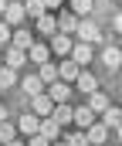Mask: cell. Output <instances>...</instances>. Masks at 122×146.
<instances>
[{
  "mask_svg": "<svg viewBox=\"0 0 122 146\" xmlns=\"http://www.w3.org/2000/svg\"><path fill=\"white\" fill-rule=\"evenodd\" d=\"M20 3H24V14H27V17H34V21L44 14V3H41V0H20Z\"/></svg>",
  "mask_w": 122,
  "mask_h": 146,
  "instance_id": "obj_27",
  "label": "cell"
},
{
  "mask_svg": "<svg viewBox=\"0 0 122 146\" xmlns=\"http://www.w3.org/2000/svg\"><path fill=\"white\" fill-rule=\"evenodd\" d=\"M0 65H3V54H0Z\"/></svg>",
  "mask_w": 122,
  "mask_h": 146,
  "instance_id": "obj_36",
  "label": "cell"
},
{
  "mask_svg": "<svg viewBox=\"0 0 122 146\" xmlns=\"http://www.w3.org/2000/svg\"><path fill=\"white\" fill-rule=\"evenodd\" d=\"M10 31H14V27H10L7 21H0V48H7V44H10Z\"/></svg>",
  "mask_w": 122,
  "mask_h": 146,
  "instance_id": "obj_29",
  "label": "cell"
},
{
  "mask_svg": "<svg viewBox=\"0 0 122 146\" xmlns=\"http://www.w3.org/2000/svg\"><path fill=\"white\" fill-rule=\"evenodd\" d=\"M38 133L44 136V139H47V143H54V139L61 136V126H58L51 115H44V119H41V126H38Z\"/></svg>",
  "mask_w": 122,
  "mask_h": 146,
  "instance_id": "obj_11",
  "label": "cell"
},
{
  "mask_svg": "<svg viewBox=\"0 0 122 146\" xmlns=\"http://www.w3.org/2000/svg\"><path fill=\"white\" fill-rule=\"evenodd\" d=\"M10 139H17V126L3 119V122H0V146H3V143H10Z\"/></svg>",
  "mask_w": 122,
  "mask_h": 146,
  "instance_id": "obj_26",
  "label": "cell"
},
{
  "mask_svg": "<svg viewBox=\"0 0 122 146\" xmlns=\"http://www.w3.org/2000/svg\"><path fill=\"white\" fill-rule=\"evenodd\" d=\"M102 61H105V68H119V61H122V51L115 48V44H109V48L102 51Z\"/></svg>",
  "mask_w": 122,
  "mask_h": 146,
  "instance_id": "obj_24",
  "label": "cell"
},
{
  "mask_svg": "<svg viewBox=\"0 0 122 146\" xmlns=\"http://www.w3.org/2000/svg\"><path fill=\"white\" fill-rule=\"evenodd\" d=\"M38 31H41V34H47V37H51V34H58V21H54L47 10L38 17Z\"/></svg>",
  "mask_w": 122,
  "mask_h": 146,
  "instance_id": "obj_22",
  "label": "cell"
},
{
  "mask_svg": "<svg viewBox=\"0 0 122 146\" xmlns=\"http://www.w3.org/2000/svg\"><path fill=\"white\" fill-rule=\"evenodd\" d=\"M27 102H31V112H34V115H41V119H44V115H51V109H54V102L47 99V92H38V95H31Z\"/></svg>",
  "mask_w": 122,
  "mask_h": 146,
  "instance_id": "obj_6",
  "label": "cell"
},
{
  "mask_svg": "<svg viewBox=\"0 0 122 146\" xmlns=\"http://www.w3.org/2000/svg\"><path fill=\"white\" fill-rule=\"evenodd\" d=\"M38 126H41V115H34L31 109L17 119V133H24V136H34V133H38Z\"/></svg>",
  "mask_w": 122,
  "mask_h": 146,
  "instance_id": "obj_8",
  "label": "cell"
},
{
  "mask_svg": "<svg viewBox=\"0 0 122 146\" xmlns=\"http://www.w3.org/2000/svg\"><path fill=\"white\" fill-rule=\"evenodd\" d=\"M85 136H88L92 146H102V143H109V126H105V122H92V126L85 129Z\"/></svg>",
  "mask_w": 122,
  "mask_h": 146,
  "instance_id": "obj_7",
  "label": "cell"
},
{
  "mask_svg": "<svg viewBox=\"0 0 122 146\" xmlns=\"http://www.w3.org/2000/svg\"><path fill=\"white\" fill-rule=\"evenodd\" d=\"M17 85H20V92L31 99V95H38V92H44V82H41L38 75H27V78H17Z\"/></svg>",
  "mask_w": 122,
  "mask_h": 146,
  "instance_id": "obj_12",
  "label": "cell"
},
{
  "mask_svg": "<svg viewBox=\"0 0 122 146\" xmlns=\"http://www.w3.org/2000/svg\"><path fill=\"white\" fill-rule=\"evenodd\" d=\"M71 109H75L71 102H54V109H51V119H54L58 126H68V122H71Z\"/></svg>",
  "mask_w": 122,
  "mask_h": 146,
  "instance_id": "obj_13",
  "label": "cell"
},
{
  "mask_svg": "<svg viewBox=\"0 0 122 146\" xmlns=\"http://www.w3.org/2000/svg\"><path fill=\"white\" fill-rule=\"evenodd\" d=\"M98 115H102V122L109 126V133H119V122H122V112L115 109V106H105V109L98 112Z\"/></svg>",
  "mask_w": 122,
  "mask_h": 146,
  "instance_id": "obj_15",
  "label": "cell"
},
{
  "mask_svg": "<svg viewBox=\"0 0 122 146\" xmlns=\"http://www.w3.org/2000/svg\"><path fill=\"white\" fill-rule=\"evenodd\" d=\"M65 143H68V146H92V143H88V136H85V129H78V133H71V136H68Z\"/></svg>",
  "mask_w": 122,
  "mask_h": 146,
  "instance_id": "obj_28",
  "label": "cell"
},
{
  "mask_svg": "<svg viewBox=\"0 0 122 146\" xmlns=\"http://www.w3.org/2000/svg\"><path fill=\"white\" fill-rule=\"evenodd\" d=\"M78 27V14H61L58 17V34H75Z\"/></svg>",
  "mask_w": 122,
  "mask_h": 146,
  "instance_id": "obj_21",
  "label": "cell"
},
{
  "mask_svg": "<svg viewBox=\"0 0 122 146\" xmlns=\"http://www.w3.org/2000/svg\"><path fill=\"white\" fill-rule=\"evenodd\" d=\"M3 146H24V143H20V139H10V143H3Z\"/></svg>",
  "mask_w": 122,
  "mask_h": 146,
  "instance_id": "obj_33",
  "label": "cell"
},
{
  "mask_svg": "<svg viewBox=\"0 0 122 146\" xmlns=\"http://www.w3.org/2000/svg\"><path fill=\"white\" fill-rule=\"evenodd\" d=\"M3 65L20 72V68L27 65V51H24V48H17V44H7V48H3Z\"/></svg>",
  "mask_w": 122,
  "mask_h": 146,
  "instance_id": "obj_3",
  "label": "cell"
},
{
  "mask_svg": "<svg viewBox=\"0 0 122 146\" xmlns=\"http://www.w3.org/2000/svg\"><path fill=\"white\" fill-rule=\"evenodd\" d=\"M71 34H51V54H68L71 51Z\"/></svg>",
  "mask_w": 122,
  "mask_h": 146,
  "instance_id": "obj_17",
  "label": "cell"
},
{
  "mask_svg": "<svg viewBox=\"0 0 122 146\" xmlns=\"http://www.w3.org/2000/svg\"><path fill=\"white\" fill-rule=\"evenodd\" d=\"M78 72H81V68H78V65H75V61H71V58L58 65V78H61V82H68V85H71V82L78 78Z\"/></svg>",
  "mask_w": 122,
  "mask_h": 146,
  "instance_id": "obj_19",
  "label": "cell"
},
{
  "mask_svg": "<svg viewBox=\"0 0 122 146\" xmlns=\"http://www.w3.org/2000/svg\"><path fill=\"white\" fill-rule=\"evenodd\" d=\"M10 44H17V48H24V51H27V48L34 44L31 27H14V31H10Z\"/></svg>",
  "mask_w": 122,
  "mask_h": 146,
  "instance_id": "obj_14",
  "label": "cell"
},
{
  "mask_svg": "<svg viewBox=\"0 0 122 146\" xmlns=\"http://www.w3.org/2000/svg\"><path fill=\"white\" fill-rule=\"evenodd\" d=\"M7 115H10V109H7V106H3V102H0V122H3V119H7Z\"/></svg>",
  "mask_w": 122,
  "mask_h": 146,
  "instance_id": "obj_32",
  "label": "cell"
},
{
  "mask_svg": "<svg viewBox=\"0 0 122 146\" xmlns=\"http://www.w3.org/2000/svg\"><path fill=\"white\" fill-rule=\"evenodd\" d=\"M44 92H47V99H51V102H68V99H71V85H68V82H61V78L47 82V85H44Z\"/></svg>",
  "mask_w": 122,
  "mask_h": 146,
  "instance_id": "obj_4",
  "label": "cell"
},
{
  "mask_svg": "<svg viewBox=\"0 0 122 146\" xmlns=\"http://www.w3.org/2000/svg\"><path fill=\"white\" fill-rule=\"evenodd\" d=\"M85 106H88V109H92V112H95V115H98V112H102V109H105V106H109V95L95 88V92H88V95H85Z\"/></svg>",
  "mask_w": 122,
  "mask_h": 146,
  "instance_id": "obj_16",
  "label": "cell"
},
{
  "mask_svg": "<svg viewBox=\"0 0 122 146\" xmlns=\"http://www.w3.org/2000/svg\"><path fill=\"white\" fill-rule=\"evenodd\" d=\"M68 58H71L78 68H85V65L95 58V51H92V44H88V41H75V44H71V51H68Z\"/></svg>",
  "mask_w": 122,
  "mask_h": 146,
  "instance_id": "obj_2",
  "label": "cell"
},
{
  "mask_svg": "<svg viewBox=\"0 0 122 146\" xmlns=\"http://www.w3.org/2000/svg\"><path fill=\"white\" fill-rule=\"evenodd\" d=\"M44 3V10H54V7H61V0H41Z\"/></svg>",
  "mask_w": 122,
  "mask_h": 146,
  "instance_id": "obj_31",
  "label": "cell"
},
{
  "mask_svg": "<svg viewBox=\"0 0 122 146\" xmlns=\"http://www.w3.org/2000/svg\"><path fill=\"white\" fill-rule=\"evenodd\" d=\"M75 34H78V41L95 44V41H102V27H98L95 21H88V17H78V27H75Z\"/></svg>",
  "mask_w": 122,
  "mask_h": 146,
  "instance_id": "obj_1",
  "label": "cell"
},
{
  "mask_svg": "<svg viewBox=\"0 0 122 146\" xmlns=\"http://www.w3.org/2000/svg\"><path fill=\"white\" fill-rule=\"evenodd\" d=\"M3 21H7L10 27H20V24L27 21V14H24V3H20V0H7V10H3Z\"/></svg>",
  "mask_w": 122,
  "mask_h": 146,
  "instance_id": "obj_5",
  "label": "cell"
},
{
  "mask_svg": "<svg viewBox=\"0 0 122 146\" xmlns=\"http://www.w3.org/2000/svg\"><path fill=\"white\" fill-rule=\"evenodd\" d=\"M95 10V0H71V14H78V17H88Z\"/></svg>",
  "mask_w": 122,
  "mask_h": 146,
  "instance_id": "obj_25",
  "label": "cell"
},
{
  "mask_svg": "<svg viewBox=\"0 0 122 146\" xmlns=\"http://www.w3.org/2000/svg\"><path fill=\"white\" fill-rule=\"evenodd\" d=\"M38 78L44 82V85H47V82H54V78H58V65H54L51 58H47V61H41V65H38Z\"/></svg>",
  "mask_w": 122,
  "mask_h": 146,
  "instance_id": "obj_20",
  "label": "cell"
},
{
  "mask_svg": "<svg viewBox=\"0 0 122 146\" xmlns=\"http://www.w3.org/2000/svg\"><path fill=\"white\" fill-rule=\"evenodd\" d=\"M47 58H51V48H47V44H38V41H34V44L27 48V61L41 65V61H47Z\"/></svg>",
  "mask_w": 122,
  "mask_h": 146,
  "instance_id": "obj_18",
  "label": "cell"
},
{
  "mask_svg": "<svg viewBox=\"0 0 122 146\" xmlns=\"http://www.w3.org/2000/svg\"><path fill=\"white\" fill-rule=\"evenodd\" d=\"M24 146H51V143H47L41 133H34V136H27V143H24Z\"/></svg>",
  "mask_w": 122,
  "mask_h": 146,
  "instance_id": "obj_30",
  "label": "cell"
},
{
  "mask_svg": "<svg viewBox=\"0 0 122 146\" xmlns=\"http://www.w3.org/2000/svg\"><path fill=\"white\" fill-rule=\"evenodd\" d=\"M54 146H68V143H54Z\"/></svg>",
  "mask_w": 122,
  "mask_h": 146,
  "instance_id": "obj_35",
  "label": "cell"
},
{
  "mask_svg": "<svg viewBox=\"0 0 122 146\" xmlns=\"http://www.w3.org/2000/svg\"><path fill=\"white\" fill-rule=\"evenodd\" d=\"M71 85L78 88L81 95H88V92H95V88H98V78H95L92 72H85V68H81V72H78V78H75Z\"/></svg>",
  "mask_w": 122,
  "mask_h": 146,
  "instance_id": "obj_9",
  "label": "cell"
},
{
  "mask_svg": "<svg viewBox=\"0 0 122 146\" xmlns=\"http://www.w3.org/2000/svg\"><path fill=\"white\" fill-rule=\"evenodd\" d=\"M3 10H7V0H0V17H3Z\"/></svg>",
  "mask_w": 122,
  "mask_h": 146,
  "instance_id": "obj_34",
  "label": "cell"
},
{
  "mask_svg": "<svg viewBox=\"0 0 122 146\" xmlns=\"http://www.w3.org/2000/svg\"><path fill=\"white\" fill-rule=\"evenodd\" d=\"M71 122H75L78 129H88V126L95 122V112L88 109V106H75V109H71Z\"/></svg>",
  "mask_w": 122,
  "mask_h": 146,
  "instance_id": "obj_10",
  "label": "cell"
},
{
  "mask_svg": "<svg viewBox=\"0 0 122 146\" xmlns=\"http://www.w3.org/2000/svg\"><path fill=\"white\" fill-rule=\"evenodd\" d=\"M14 85H17V68L0 65V92H7V88H14Z\"/></svg>",
  "mask_w": 122,
  "mask_h": 146,
  "instance_id": "obj_23",
  "label": "cell"
}]
</instances>
